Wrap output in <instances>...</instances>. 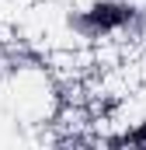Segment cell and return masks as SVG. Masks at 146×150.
Returning a JSON list of instances; mask_svg holds the SVG:
<instances>
[{"instance_id": "277c9868", "label": "cell", "mask_w": 146, "mask_h": 150, "mask_svg": "<svg viewBox=\"0 0 146 150\" xmlns=\"http://www.w3.org/2000/svg\"><path fill=\"white\" fill-rule=\"evenodd\" d=\"M118 38H125L132 45H143L146 42V0H132V18H129V25L122 28Z\"/></svg>"}, {"instance_id": "6da1fadb", "label": "cell", "mask_w": 146, "mask_h": 150, "mask_svg": "<svg viewBox=\"0 0 146 150\" xmlns=\"http://www.w3.org/2000/svg\"><path fill=\"white\" fill-rule=\"evenodd\" d=\"M129 18H132V0H87L80 7L63 11V28L80 42H101L122 35Z\"/></svg>"}, {"instance_id": "7a4b0ae2", "label": "cell", "mask_w": 146, "mask_h": 150, "mask_svg": "<svg viewBox=\"0 0 146 150\" xmlns=\"http://www.w3.org/2000/svg\"><path fill=\"white\" fill-rule=\"evenodd\" d=\"M38 67H42V56L32 45L18 38H0V84H14L21 77L35 74Z\"/></svg>"}, {"instance_id": "3957f363", "label": "cell", "mask_w": 146, "mask_h": 150, "mask_svg": "<svg viewBox=\"0 0 146 150\" xmlns=\"http://www.w3.org/2000/svg\"><path fill=\"white\" fill-rule=\"evenodd\" d=\"M101 147H139L146 150V119L122 129V133H111V136H101Z\"/></svg>"}]
</instances>
